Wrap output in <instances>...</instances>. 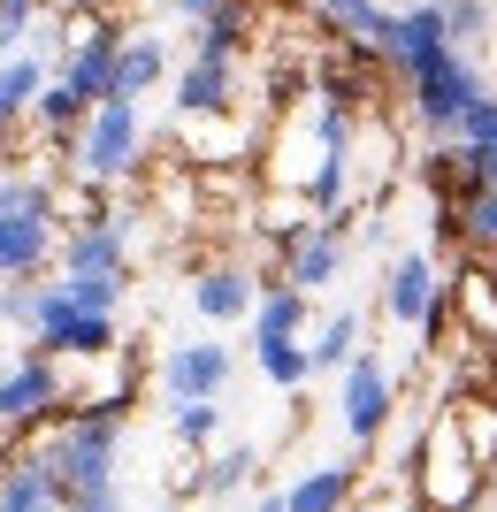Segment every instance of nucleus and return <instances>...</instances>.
Returning a JSON list of instances; mask_svg holds the SVG:
<instances>
[{"instance_id":"1","label":"nucleus","mask_w":497,"mask_h":512,"mask_svg":"<svg viewBox=\"0 0 497 512\" xmlns=\"http://www.w3.org/2000/svg\"><path fill=\"white\" fill-rule=\"evenodd\" d=\"M482 490H490V459L459 428V413L444 406L421 428V444H413V505L421 512H475Z\"/></svg>"},{"instance_id":"2","label":"nucleus","mask_w":497,"mask_h":512,"mask_svg":"<svg viewBox=\"0 0 497 512\" xmlns=\"http://www.w3.org/2000/svg\"><path fill=\"white\" fill-rule=\"evenodd\" d=\"M62 161H69V176L77 184H130V176L146 169V107L138 100H92L85 107V123L62 138Z\"/></svg>"},{"instance_id":"3","label":"nucleus","mask_w":497,"mask_h":512,"mask_svg":"<svg viewBox=\"0 0 497 512\" xmlns=\"http://www.w3.org/2000/svg\"><path fill=\"white\" fill-rule=\"evenodd\" d=\"M62 253V207L46 184H0V283H39Z\"/></svg>"},{"instance_id":"4","label":"nucleus","mask_w":497,"mask_h":512,"mask_svg":"<svg viewBox=\"0 0 497 512\" xmlns=\"http://www.w3.org/2000/svg\"><path fill=\"white\" fill-rule=\"evenodd\" d=\"M31 344L39 352H54V360H92V352H115L123 344V329H115V314H92V306H77L62 291V276L39 283V321H31Z\"/></svg>"},{"instance_id":"5","label":"nucleus","mask_w":497,"mask_h":512,"mask_svg":"<svg viewBox=\"0 0 497 512\" xmlns=\"http://www.w3.org/2000/svg\"><path fill=\"white\" fill-rule=\"evenodd\" d=\"M62 406H69V360H54V352L31 344L16 367H0V428H8V436L54 421Z\"/></svg>"},{"instance_id":"6","label":"nucleus","mask_w":497,"mask_h":512,"mask_svg":"<svg viewBox=\"0 0 497 512\" xmlns=\"http://www.w3.org/2000/svg\"><path fill=\"white\" fill-rule=\"evenodd\" d=\"M390 413H398V375H390V367L375 360L368 344H360V352L337 367V421H345L352 444L368 451V444H383Z\"/></svg>"},{"instance_id":"7","label":"nucleus","mask_w":497,"mask_h":512,"mask_svg":"<svg viewBox=\"0 0 497 512\" xmlns=\"http://www.w3.org/2000/svg\"><path fill=\"white\" fill-rule=\"evenodd\" d=\"M169 107H176V123L238 115L245 107V54H207V46H192V62L176 69V85H169Z\"/></svg>"},{"instance_id":"8","label":"nucleus","mask_w":497,"mask_h":512,"mask_svg":"<svg viewBox=\"0 0 497 512\" xmlns=\"http://www.w3.org/2000/svg\"><path fill=\"white\" fill-rule=\"evenodd\" d=\"M253 306H260V260L222 253V260H207V268H192V314L207 321V329L253 321Z\"/></svg>"},{"instance_id":"9","label":"nucleus","mask_w":497,"mask_h":512,"mask_svg":"<svg viewBox=\"0 0 497 512\" xmlns=\"http://www.w3.org/2000/svg\"><path fill=\"white\" fill-rule=\"evenodd\" d=\"M345 260H352L345 222H322V214H314L299 237H283V245H276V276H283V283H299L306 299H314V291H329V283L345 276Z\"/></svg>"},{"instance_id":"10","label":"nucleus","mask_w":497,"mask_h":512,"mask_svg":"<svg viewBox=\"0 0 497 512\" xmlns=\"http://www.w3.org/2000/svg\"><path fill=\"white\" fill-rule=\"evenodd\" d=\"M230 344L222 337H192V344H176L169 360H161V398L169 406H184V398H222L230 390Z\"/></svg>"},{"instance_id":"11","label":"nucleus","mask_w":497,"mask_h":512,"mask_svg":"<svg viewBox=\"0 0 497 512\" xmlns=\"http://www.w3.org/2000/svg\"><path fill=\"white\" fill-rule=\"evenodd\" d=\"M452 283H444V268H436V253H398L383 268V314L398 321V329H421L429 321V306L444 299Z\"/></svg>"},{"instance_id":"12","label":"nucleus","mask_w":497,"mask_h":512,"mask_svg":"<svg viewBox=\"0 0 497 512\" xmlns=\"http://www.w3.org/2000/svg\"><path fill=\"white\" fill-rule=\"evenodd\" d=\"M192 459V490L207 497V505H230L238 490H253L260 482V444H215V451H184Z\"/></svg>"},{"instance_id":"13","label":"nucleus","mask_w":497,"mask_h":512,"mask_svg":"<svg viewBox=\"0 0 497 512\" xmlns=\"http://www.w3.org/2000/svg\"><path fill=\"white\" fill-rule=\"evenodd\" d=\"M153 85H169V46L153 39V31H123L115 69H108V92L115 100H146Z\"/></svg>"},{"instance_id":"14","label":"nucleus","mask_w":497,"mask_h":512,"mask_svg":"<svg viewBox=\"0 0 497 512\" xmlns=\"http://www.w3.org/2000/svg\"><path fill=\"white\" fill-rule=\"evenodd\" d=\"M360 497V467L352 459H329V467H306L291 490H283V512H352Z\"/></svg>"},{"instance_id":"15","label":"nucleus","mask_w":497,"mask_h":512,"mask_svg":"<svg viewBox=\"0 0 497 512\" xmlns=\"http://www.w3.org/2000/svg\"><path fill=\"white\" fill-rule=\"evenodd\" d=\"M0 512H62V482H54V467L46 459H8L0 467Z\"/></svg>"},{"instance_id":"16","label":"nucleus","mask_w":497,"mask_h":512,"mask_svg":"<svg viewBox=\"0 0 497 512\" xmlns=\"http://www.w3.org/2000/svg\"><path fill=\"white\" fill-rule=\"evenodd\" d=\"M306 329H314V299L299 283L268 276L260 283V306H253V337H306Z\"/></svg>"},{"instance_id":"17","label":"nucleus","mask_w":497,"mask_h":512,"mask_svg":"<svg viewBox=\"0 0 497 512\" xmlns=\"http://www.w3.org/2000/svg\"><path fill=\"white\" fill-rule=\"evenodd\" d=\"M253 367L268 375V390H283V398H299V390L314 383V352H306V337H253Z\"/></svg>"},{"instance_id":"18","label":"nucleus","mask_w":497,"mask_h":512,"mask_svg":"<svg viewBox=\"0 0 497 512\" xmlns=\"http://www.w3.org/2000/svg\"><path fill=\"white\" fill-rule=\"evenodd\" d=\"M46 77H54V54H39V46H16V54L0 62V107L23 123V115H31V100L46 92Z\"/></svg>"},{"instance_id":"19","label":"nucleus","mask_w":497,"mask_h":512,"mask_svg":"<svg viewBox=\"0 0 497 512\" xmlns=\"http://www.w3.org/2000/svg\"><path fill=\"white\" fill-rule=\"evenodd\" d=\"M169 436H176V451H215L222 444V398H184V406H169Z\"/></svg>"},{"instance_id":"20","label":"nucleus","mask_w":497,"mask_h":512,"mask_svg":"<svg viewBox=\"0 0 497 512\" xmlns=\"http://www.w3.org/2000/svg\"><path fill=\"white\" fill-rule=\"evenodd\" d=\"M85 107H92V100H85V92H77V85H62V77H46V92H39V100H31V123H39L46 138L62 146L69 130L85 123Z\"/></svg>"},{"instance_id":"21","label":"nucleus","mask_w":497,"mask_h":512,"mask_svg":"<svg viewBox=\"0 0 497 512\" xmlns=\"http://www.w3.org/2000/svg\"><path fill=\"white\" fill-rule=\"evenodd\" d=\"M306 352H314V375H337V367L360 352V314H329V321H314Z\"/></svg>"},{"instance_id":"22","label":"nucleus","mask_w":497,"mask_h":512,"mask_svg":"<svg viewBox=\"0 0 497 512\" xmlns=\"http://www.w3.org/2000/svg\"><path fill=\"white\" fill-rule=\"evenodd\" d=\"M62 291H69L77 306H92V314H123L130 276H62Z\"/></svg>"},{"instance_id":"23","label":"nucleus","mask_w":497,"mask_h":512,"mask_svg":"<svg viewBox=\"0 0 497 512\" xmlns=\"http://www.w3.org/2000/svg\"><path fill=\"white\" fill-rule=\"evenodd\" d=\"M39 8H46V0H0V62H8V54H16V46L31 39Z\"/></svg>"},{"instance_id":"24","label":"nucleus","mask_w":497,"mask_h":512,"mask_svg":"<svg viewBox=\"0 0 497 512\" xmlns=\"http://www.w3.org/2000/svg\"><path fill=\"white\" fill-rule=\"evenodd\" d=\"M62 512H123V482H115V490H77V497H62Z\"/></svg>"},{"instance_id":"25","label":"nucleus","mask_w":497,"mask_h":512,"mask_svg":"<svg viewBox=\"0 0 497 512\" xmlns=\"http://www.w3.org/2000/svg\"><path fill=\"white\" fill-rule=\"evenodd\" d=\"M169 8H176V16H184V23H207V16H215V8H230V0H169Z\"/></svg>"},{"instance_id":"26","label":"nucleus","mask_w":497,"mask_h":512,"mask_svg":"<svg viewBox=\"0 0 497 512\" xmlns=\"http://www.w3.org/2000/svg\"><path fill=\"white\" fill-rule=\"evenodd\" d=\"M245 512H283V490H268V497H253Z\"/></svg>"},{"instance_id":"27","label":"nucleus","mask_w":497,"mask_h":512,"mask_svg":"<svg viewBox=\"0 0 497 512\" xmlns=\"http://www.w3.org/2000/svg\"><path fill=\"white\" fill-rule=\"evenodd\" d=\"M8 130H16V115H8V107H0V138H8Z\"/></svg>"},{"instance_id":"28","label":"nucleus","mask_w":497,"mask_h":512,"mask_svg":"<svg viewBox=\"0 0 497 512\" xmlns=\"http://www.w3.org/2000/svg\"><path fill=\"white\" fill-rule=\"evenodd\" d=\"M161 512H184V505H161Z\"/></svg>"}]
</instances>
